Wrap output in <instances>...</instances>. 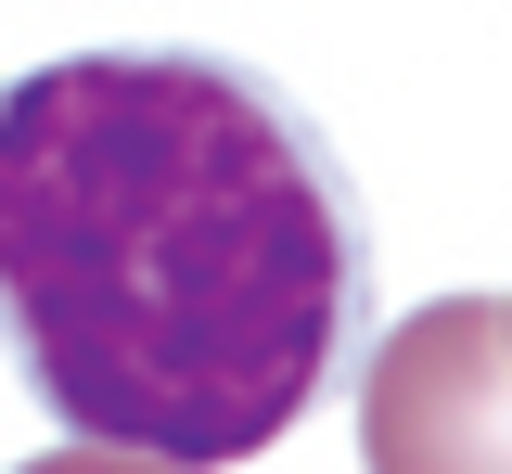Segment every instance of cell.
<instances>
[{
	"label": "cell",
	"mask_w": 512,
	"mask_h": 474,
	"mask_svg": "<svg viewBox=\"0 0 512 474\" xmlns=\"http://www.w3.org/2000/svg\"><path fill=\"white\" fill-rule=\"evenodd\" d=\"M500 308H512V295H500Z\"/></svg>",
	"instance_id": "obj_4"
},
{
	"label": "cell",
	"mask_w": 512,
	"mask_h": 474,
	"mask_svg": "<svg viewBox=\"0 0 512 474\" xmlns=\"http://www.w3.org/2000/svg\"><path fill=\"white\" fill-rule=\"evenodd\" d=\"M359 218L282 90L205 52H77L0 90V346L64 436L256 462L346 359Z\"/></svg>",
	"instance_id": "obj_1"
},
{
	"label": "cell",
	"mask_w": 512,
	"mask_h": 474,
	"mask_svg": "<svg viewBox=\"0 0 512 474\" xmlns=\"http://www.w3.org/2000/svg\"><path fill=\"white\" fill-rule=\"evenodd\" d=\"M359 474H512V308L436 295L359 372Z\"/></svg>",
	"instance_id": "obj_2"
},
{
	"label": "cell",
	"mask_w": 512,
	"mask_h": 474,
	"mask_svg": "<svg viewBox=\"0 0 512 474\" xmlns=\"http://www.w3.org/2000/svg\"><path fill=\"white\" fill-rule=\"evenodd\" d=\"M26 474H192V462H154V449H103V436H77V449H39Z\"/></svg>",
	"instance_id": "obj_3"
}]
</instances>
